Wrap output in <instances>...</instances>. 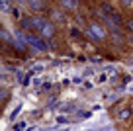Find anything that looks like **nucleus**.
<instances>
[{
  "label": "nucleus",
  "mask_w": 133,
  "mask_h": 131,
  "mask_svg": "<svg viewBox=\"0 0 133 131\" xmlns=\"http://www.w3.org/2000/svg\"><path fill=\"white\" fill-rule=\"evenodd\" d=\"M88 37H92L94 41H100V39H104V37H106V33H104V29L100 28L98 24H90V29H88Z\"/></svg>",
  "instance_id": "obj_1"
},
{
  "label": "nucleus",
  "mask_w": 133,
  "mask_h": 131,
  "mask_svg": "<svg viewBox=\"0 0 133 131\" xmlns=\"http://www.w3.org/2000/svg\"><path fill=\"white\" fill-rule=\"evenodd\" d=\"M25 43H31V45H35L37 49H41V51H43V49H47V43L39 41L35 35H28V37H25Z\"/></svg>",
  "instance_id": "obj_2"
},
{
  "label": "nucleus",
  "mask_w": 133,
  "mask_h": 131,
  "mask_svg": "<svg viewBox=\"0 0 133 131\" xmlns=\"http://www.w3.org/2000/svg\"><path fill=\"white\" fill-rule=\"evenodd\" d=\"M31 22H33V28H35V29H39V31H43V28H45V25L49 24V22H45L43 18H35V20H31Z\"/></svg>",
  "instance_id": "obj_3"
},
{
  "label": "nucleus",
  "mask_w": 133,
  "mask_h": 131,
  "mask_svg": "<svg viewBox=\"0 0 133 131\" xmlns=\"http://www.w3.org/2000/svg\"><path fill=\"white\" fill-rule=\"evenodd\" d=\"M129 115H131V110H129V108H123V110L117 112V119H121V121L129 119Z\"/></svg>",
  "instance_id": "obj_4"
},
{
  "label": "nucleus",
  "mask_w": 133,
  "mask_h": 131,
  "mask_svg": "<svg viewBox=\"0 0 133 131\" xmlns=\"http://www.w3.org/2000/svg\"><path fill=\"white\" fill-rule=\"evenodd\" d=\"M43 35H45V37H51V35H53V33H55V29H53V25H51V24H47L45 25V28H43Z\"/></svg>",
  "instance_id": "obj_5"
},
{
  "label": "nucleus",
  "mask_w": 133,
  "mask_h": 131,
  "mask_svg": "<svg viewBox=\"0 0 133 131\" xmlns=\"http://www.w3.org/2000/svg\"><path fill=\"white\" fill-rule=\"evenodd\" d=\"M29 8H33V10H43V8H45V4H43V2H35V0H31V2H29Z\"/></svg>",
  "instance_id": "obj_6"
},
{
  "label": "nucleus",
  "mask_w": 133,
  "mask_h": 131,
  "mask_svg": "<svg viewBox=\"0 0 133 131\" xmlns=\"http://www.w3.org/2000/svg\"><path fill=\"white\" fill-rule=\"evenodd\" d=\"M61 6H65V8H76V6H78V4H76V2H72V0H63V2H61Z\"/></svg>",
  "instance_id": "obj_7"
},
{
  "label": "nucleus",
  "mask_w": 133,
  "mask_h": 131,
  "mask_svg": "<svg viewBox=\"0 0 133 131\" xmlns=\"http://www.w3.org/2000/svg\"><path fill=\"white\" fill-rule=\"evenodd\" d=\"M102 12L108 14V18H110V16H114V12H112V4H102Z\"/></svg>",
  "instance_id": "obj_8"
},
{
  "label": "nucleus",
  "mask_w": 133,
  "mask_h": 131,
  "mask_svg": "<svg viewBox=\"0 0 133 131\" xmlns=\"http://www.w3.org/2000/svg\"><path fill=\"white\" fill-rule=\"evenodd\" d=\"M112 37H114V41H116V43H121V41H123V35H121V33H112Z\"/></svg>",
  "instance_id": "obj_9"
},
{
  "label": "nucleus",
  "mask_w": 133,
  "mask_h": 131,
  "mask_svg": "<svg viewBox=\"0 0 133 131\" xmlns=\"http://www.w3.org/2000/svg\"><path fill=\"white\" fill-rule=\"evenodd\" d=\"M0 35H2V39L8 41V31H6V29H2V33H0Z\"/></svg>",
  "instance_id": "obj_10"
},
{
  "label": "nucleus",
  "mask_w": 133,
  "mask_h": 131,
  "mask_svg": "<svg viewBox=\"0 0 133 131\" xmlns=\"http://www.w3.org/2000/svg\"><path fill=\"white\" fill-rule=\"evenodd\" d=\"M57 121L59 123H66V121H69V117H57Z\"/></svg>",
  "instance_id": "obj_11"
},
{
  "label": "nucleus",
  "mask_w": 133,
  "mask_h": 131,
  "mask_svg": "<svg viewBox=\"0 0 133 131\" xmlns=\"http://www.w3.org/2000/svg\"><path fill=\"white\" fill-rule=\"evenodd\" d=\"M127 25H129V29H133V20H129V22H127Z\"/></svg>",
  "instance_id": "obj_12"
}]
</instances>
